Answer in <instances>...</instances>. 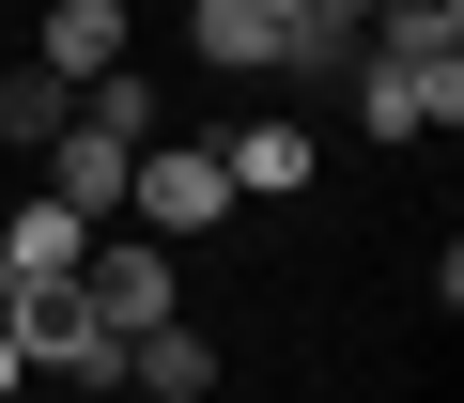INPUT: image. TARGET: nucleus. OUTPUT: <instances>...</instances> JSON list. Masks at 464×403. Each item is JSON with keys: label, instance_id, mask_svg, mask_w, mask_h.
Instances as JSON below:
<instances>
[{"label": "nucleus", "instance_id": "11", "mask_svg": "<svg viewBox=\"0 0 464 403\" xmlns=\"http://www.w3.org/2000/svg\"><path fill=\"white\" fill-rule=\"evenodd\" d=\"M63 109H78V93H63L47 63H0V155H47V140H63Z\"/></svg>", "mask_w": 464, "mask_h": 403}, {"label": "nucleus", "instance_id": "14", "mask_svg": "<svg viewBox=\"0 0 464 403\" xmlns=\"http://www.w3.org/2000/svg\"><path fill=\"white\" fill-rule=\"evenodd\" d=\"M16 388H32V357H16V326H0V403H16Z\"/></svg>", "mask_w": 464, "mask_h": 403}, {"label": "nucleus", "instance_id": "10", "mask_svg": "<svg viewBox=\"0 0 464 403\" xmlns=\"http://www.w3.org/2000/svg\"><path fill=\"white\" fill-rule=\"evenodd\" d=\"M186 47H201L217 78H279V16H264V0H201V16H186Z\"/></svg>", "mask_w": 464, "mask_h": 403}, {"label": "nucleus", "instance_id": "6", "mask_svg": "<svg viewBox=\"0 0 464 403\" xmlns=\"http://www.w3.org/2000/svg\"><path fill=\"white\" fill-rule=\"evenodd\" d=\"M201 388H217V341L170 310V326H140V341H124V388H109V403H201Z\"/></svg>", "mask_w": 464, "mask_h": 403}, {"label": "nucleus", "instance_id": "12", "mask_svg": "<svg viewBox=\"0 0 464 403\" xmlns=\"http://www.w3.org/2000/svg\"><path fill=\"white\" fill-rule=\"evenodd\" d=\"M78 124H109V140H155V124H170V93H155L140 63H109V78H78Z\"/></svg>", "mask_w": 464, "mask_h": 403}, {"label": "nucleus", "instance_id": "3", "mask_svg": "<svg viewBox=\"0 0 464 403\" xmlns=\"http://www.w3.org/2000/svg\"><path fill=\"white\" fill-rule=\"evenodd\" d=\"M124 218H140V233H170V249H186V233H217V218H232L217 140H170V124H155V140H140V171H124Z\"/></svg>", "mask_w": 464, "mask_h": 403}, {"label": "nucleus", "instance_id": "8", "mask_svg": "<svg viewBox=\"0 0 464 403\" xmlns=\"http://www.w3.org/2000/svg\"><path fill=\"white\" fill-rule=\"evenodd\" d=\"M63 93L78 78H109V63H140V32H124V0H47V47H32Z\"/></svg>", "mask_w": 464, "mask_h": 403}, {"label": "nucleus", "instance_id": "16", "mask_svg": "<svg viewBox=\"0 0 464 403\" xmlns=\"http://www.w3.org/2000/svg\"><path fill=\"white\" fill-rule=\"evenodd\" d=\"M0 186H16V155H0Z\"/></svg>", "mask_w": 464, "mask_h": 403}, {"label": "nucleus", "instance_id": "5", "mask_svg": "<svg viewBox=\"0 0 464 403\" xmlns=\"http://www.w3.org/2000/svg\"><path fill=\"white\" fill-rule=\"evenodd\" d=\"M217 171H232V202H310V124H295V109L232 124V140H217Z\"/></svg>", "mask_w": 464, "mask_h": 403}, {"label": "nucleus", "instance_id": "9", "mask_svg": "<svg viewBox=\"0 0 464 403\" xmlns=\"http://www.w3.org/2000/svg\"><path fill=\"white\" fill-rule=\"evenodd\" d=\"M372 47V0H295V16H279V78H341Z\"/></svg>", "mask_w": 464, "mask_h": 403}, {"label": "nucleus", "instance_id": "7", "mask_svg": "<svg viewBox=\"0 0 464 403\" xmlns=\"http://www.w3.org/2000/svg\"><path fill=\"white\" fill-rule=\"evenodd\" d=\"M78 249H93V218H63L47 186H0V264L16 280H78Z\"/></svg>", "mask_w": 464, "mask_h": 403}, {"label": "nucleus", "instance_id": "2", "mask_svg": "<svg viewBox=\"0 0 464 403\" xmlns=\"http://www.w3.org/2000/svg\"><path fill=\"white\" fill-rule=\"evenodd\" d=\"M78 310L109 326V341H140V326H170L186 295H170V233H140V218H109L93 249H78Z\"/></svg>", "mask_w": 464, "mask_h": 403}, {"label": "nucleus", "instance_id": "17", "mask_svg": "<svg viewBox=\"0 0 464 403\" xmlns=\"http://www.w3.org/2000/svg\"><path fill=\"white\" fill-rule=\"evenodd\" d=\"M78 403H93V388H78Z\"/></svg>", "mask_w": 464, "mask_h": 403}, {"label": "nucleus", "instance_id": "15", "mask_svg": "<svg viewBox=\"0 0 464 403\" xmlns=\"http://www.w3.org/2000/svg\"><path fill=\"white\" fill-rule=\"evenodd\" d=\"M0 310H16V264H0Z\"/></svg>", "mask_w": 464, "mask_h": 403}, {"label": "nucleus", "instance_id": "4", "mask_svg": "<svg viewBox=\"0 0 464 403\" xmlns=\"http://www.w3.org/2000/svg\"><path fill=\"white\" fill-rule=\"evenodd\" d=\"M124 171H140V140H109V124H78V109H63V140L32 155V186L63 202V218H93V233L124 218Z\"/></svg>", "mask_w": 464, "mask_h": 403}, {"label": "nucleus", "instance_id": "13", "mask_svg": "<svg viewBox=\"0 0 464 403\" xmlns=\"http://www.w3.org/2000/svg\"><path fill=\"white\" fill-rule=\"evenodd\" d=\"M387 47H464V0H372Z\"/></svg>", "mask_w": 464, "mask_h": 403}, {"label": "nucleus", "instance_id": "1", "mask_svg": "<svg viewBox=\"0 0 464 403\" xmlns=\"http://www.w3.org/2000/svg\"><path fill=\"white\" fill-rule=\"evenodd\" d=\"M341 93H356L372 140H449V124H464V47H387V32H372V47L341 63Z\"/></svg>", "mask_w": 464, "mask_h": 403}]
</instances>
